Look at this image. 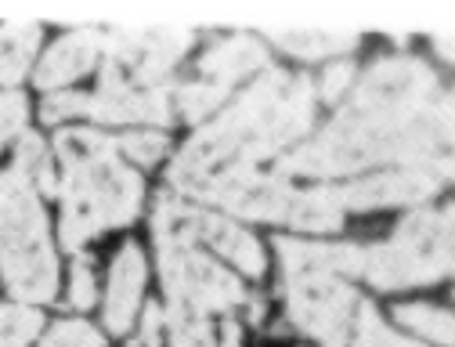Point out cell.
I'll return each instance as SVG.
<instances>
[{
	"mask_svg": "<svg viewBox=\"0 0 455 347\" xmlns=\"http://www.w3.org/2000/svg\"><path fill=\"white\" fill-rule=\"evenodd\" d=\"M267 66V51L260 40L235 33L217 40L199 62V77L174 84V112H181L188 124L203 120L206 112H213L239 80Z\"/></svg>",
	"mask_w": 455,
	"mask_h": 347,
	"instance_id": "cell-9",
	"label": "cell"
},
{
	"mask_svg": "<svg viewBox=\"0 0 455 347\" xmlns=\"http://www.w3.org/2000/svg\"><path fill=\"white\" fill-rule=\"evenodd\" d=\"M40 347H105V343H101V333L91 329L87 322H54L44 333Z\"/></svg>",
	"mask_w": 455,
	"mask_h": 347,
	"instance_id": "cell-23",
	"label": "cell"
},
{
	"mask_svg": "<svg viewBox=\"0 0 455 347\" xmlns=\"http://www.w3.org/2000/svg\"><path fill=\"white\" fill-rule=\"evenodd\" d=\"M192 199L224 206L250 221H286L293 189L290 182L275 170H250V174H224V178H210L188 192Z\"/></svg>",
	"mask_w": 455,
	"mask_h": 347,
	"instance_id": "cell-12",
	"label": "cell"
},
{
	"mask_svg": "<svg viewBox=\"0 0 455 347\" xmlns=\"http://www.w3.org/2000/svg\"><path fill=\"white\" fill-rule=\"evenodd\" d=\"M84 116L98 124H174V84L134 94H91L84 101Z\"/></svg>",
	"mask_w": 455,
	"mask_h": 347,
	"instance_id": "cell-13",
	"label": "cell"
},
{
	"mask_svg": "<svg viewBox=\"0 0 455 347\" xmlns=\"http://www.w3.org/2000/svg\"><path fill=\"white\" fill-rule=\"evenodd\" d=\"M101 54V33L98 29H76L66 33L62 40H54L47 47V54L40 58V69H36V87L54 94L69 84H76L80 77H87Z\"/></svg>",
	"mask_w": 455,
	"mask_h": 347,
	"instance_id": "cell-14",
	"label": "cell"
},
{
	"mask_svg": "<svg viewBox=\"0 0 455 347\" xmlns=\"http://www.w3.org/2000/svg\"><path fill=\"white\" fill-rule=\"evenodd\" d=\"M174 231V236L188 239V243H206L213 246L224 261H232L243 275L250 278H260L267 261H264V250L260 243L243 231L239 224H232L220 214H210L203 206H185L178 203L174 196H159V206H156V217H152V231Z\"/></svg>",
	"mask_w": 455,
	"mask_h": 347,
	"instance_id": "cell-10",
	"label": "cell"
},
{
	"mask_svg": "<svg viewBox=\"0 0 455 347\" xmlns=\"http://www.w3.org/2000/svg\"><path fill=\"white\" fill-rule=\"evenodd\" d=\"M451 271V214L416 210L397 224L394 239L362 246V275L379 289L427 286Z\"/></svg>",
	"mask_w": 455,
	"mask_h": 347,
	"instance_id": "cell-6",
	"label": "cell"
},
{
	"mask_svg": "<svg viewBox=\"0 0 455 347\" xmlns=\"http://www.w3.org/2000/svg\"><path fill=\"white\" fill-rule=\"evenodd\" d=\"M372 347H419V343H412V340H405V336L390 333V329L379 322V329H376V336H372Z\"/></svg>",
	"mask_w": 455,
	"mask_h": 347,
	"instance_id": "cell-31",
	"label": "cell"
},
{
	"mask_svg": "<svg viewBox=\"0 0 455 347\" xmlns=\"http://www.w3.org/2000/svg\"><path fill=\"white\" fill-rule=\"evenodd\" d=\"M267 36L297 58H329V54H344L358 44L355 33H336V29H286L275 26L267 29Z\"/></svg>",
	"mask_w": 455,
	"mask_h": 347,
	"instance_id": "cell-18",
	"label": "cell"
},
{
	"mask_svg": "<svg viewBox=\"0 0 455 347\" xmlns=\"http://www.w3.org/2000/svg\"><path fill=\"white\" fill-rule=\"evenodd\" d=\"M163 347H213L206 315L170 304L163 311Z\"/></svg>",
	"mask_w": 455,
	"mask_h": 347,
	"instance_id": "cell-19",
	"label": "cell"
},
{
	"mask_svg": "<svg viewBox=\"0 0 455 347\" xmlns=\"http://www.w3.org/2000/svg\"><path fill=\"white\" fill-rule=\"evenodd\" d=\"M66 166L62 185V243L80 250L105 228L131 224L141 210L145 185L120 159V141L94 127H69L54 138Z\"/></svg>",
	"mask_w": 455,
	"mask_h": 347,
	"instance_id": "cell-3",
	"label": "cell"
},
{
	"mask_svg": "<svg viewBox=\"0 0 455 347\" xmlns=\"http://www.w3.org/2000/svg\"><path fill=\"white\" fill-rule=\"evenodd\" d=\"M94 301H98V286H94V275H91V261L80 257L73 264V275H69V304L87 311V308H94Z\"/></svg>",
	"mask_w": 455,
	"mask_h": 347,
	"instance_id": "cell-28",
	"label": "cell"
},
{
	"mask_svg": "<svg viewBox=\"0 0 455 347\" xmlns=\"http://www.w3.org/2000/svg\"><path fill=\"white\" fill-rule=\"evenodd\" d=\"M156 250H159V275L174 308H192L199 315H210V311H232L246 301L243 282L220 264H213V257H206L196 243L156 228Z\"/></svg>",
	"mask_w": 455,
	"mask_h": 347,
	"instance_id": "cell-8",
	"label": "cell"
},
{
	"mask_svg": "<svg viewBox=\"0 0 455 347\" xmlns=\"http://www.w3.org/2000/svg\"><path fill=\"white\" fill-rule=\"evenodd\" d=\"M448 141L451 98L437 94V73L419 58L394 54L379 58L329 127L318 138L290 149L275 163V174L347 178L379 163L416 166L434 159Z\"/></svg>",
	"mask_w": 455,
	"mask_h": 347,
	"instance_id": "cell-1",
	"label": "cell"
},
{
	"mask_svg": "<svg viewBox=\"0 0 455 347\" xmlns=\"http://www.w3.org/2000/svg\"><path fill=\"white\" fill-rule=\"evenodd\" d=\"M451 163L434 156L427 163L416 166H397L376 178H362L351 185H339V199L344 210H379V206H419L427 199H434L441 192V185L448 182Z\"/></svg>",
	"mask_w": 455,
	"mask_h": 347,
	"instance_id": "cell-11",
	"label": "cell"
},
{
	"mask_svg": "<svg viewBox=\"0 0 455 347\" xmlns=\"http://www.w3.org/2000/svg\"><path fill=\"white\" fill-rule=\"evenodd\" d=\"M351 84H355V66L351 62H329V69L322 73V98H329V101H336L344 91H351Z\"/></svg>",
	"mask_w": 455,
	"mask_h": 347,
	"instance_id": "cell-29",
	"label": "cell"
},
{
	"mask_svg": "<svg viewBox=\"0 0 455 347\" xmlns=\"http://www.w3.org/2000/svg\"><path fill=\"white\" fill-rule=\"evenodd\" d=\"M26 120H29L26 94L22 91H4L0 94V149H4L15 134H22Z\"/></svg>",
	"mask_w": 455,
	"mask_h": 347,
	"instance_id": "cell-24",
	"label": "cell"
},
{
	"mask_svg": "<svg viewBox=\"0 0 455 347\" xmlns=\"http://www.w3.org/2000/svg\"><path fill=\"white\" fill-rule=\"evenodd\" d=\"M145 289V254L138 243H127L116 254V264L108 271V294H105V326L108 333H127Z\"/></svg>",
	"mask_w": 455,
	"mask_h": 347,
	"instance_id": "cell-15",
	"label": "cell"
},
{
	"mask_svg": "<svg viewBox=\"0 0 455 347\" xmlns=\"http://www.w3.org/2000/svg\"><path fill=\"white\" fill-rule=\"evenodd\" d=\"M437 51H441L444 58H451V40H448V36H437Z\"/></svg>",
	"mask_w": 455,
	"mask_h": 347,
	"instance_id": "cell-33",
	"label": "cell"
},
{
	"mask_svg": "<svg viewBox=\"0 0 455 347\" xmlns=\"http://www.w3.org/2000/svg\"><path fill=\"white\" fill-rule=\"evenodd\" d=\"M394 319L402 326H409V329H416L419 336L434 340V343L451 347V315L434 308V304H397Z\"/></svg>",
	"mask_w": 455,
	"mask_h": 347,
	"instance_id": "cell-21",
	"label": "cell"
},
{
	"mask_svg": "<svg viewBox=\"0 0 455 347\" xmlns=\"http://www.w3.org/2000/svg\"><path fill=\"white\" fill-rule=\"evenodd\" d=\"M379 329V315L372 304H362L358 315L351 319L347 333H339L336 340H329V347H372V336Z\"/></svg>",
	"mask_w": 455,
	"mask_h": 347,
	"instance_id": "cell-25",
	"label": "cell"
},
{
	"mask_svg": "<svg viewBox=\"0 0 455 347\" xmlns=\"http://www.w3.org/2000/svg\"><path fill=\"white\" fill-rule=\"evenodd\" d=\"M40 47V26L36 22H4L0 26V84L15 91L22 77L29 73V62Z\"/></svg>",
	"mask_w": 455,
	"mask_h": 347,
	"instance_id": "cell-17",
	"label": "cell"
},
{
	"mask_svg": "<svg viewBox=\"0 0 455 347\" xmlns=\"http://www.w3.org/2000/svg\"><path fill=\"white\" fill-rule=\"evenodd\" d=\"M40 315L26 304H8L0 308V347H26L40 333Z\"/></svg>",
	"mask_w": 455,
	"mask_h": 347,
	"instance_id": "cell-22",
	"label": "cell"
},
{
	"mask_svg": "<svg viewBox=\"0 0 455 347\" xmlns=\"http://www.w3.org/2000/svg\"><path fill=\"white\" fill-rule=\"evenodd\" d=\"M275 246L282 257L290 319L325 343L347 333L355 319V289L347 278L362 275V246L304 239H278Z\"/></svg>",
	"mask_w": 455,
	"mask_h": 347,
	"instance_id": "cell-4",
	"label": "cell"
},
{
	"mask_svg": "<svg viewBox=\"0 0 455 347\" xmlns=\"http://www.w3.org/2000/svg\"><path fill=\"white\" fill-rule=\"evenodd\" d=\"M84 101H87V94H80V91H54L40 105V120L62 124V120H73V116H84Z\"/></svg>",
	"mask_w": 455,
	"mask_h": 347,
	"instance_id": "cell-27",
	"label": "cell"
},
{
	"mask_svg": "<svg viewBox=\"0 0 455 347\" xmlns=\"http://www.w3.org/2000/svg\"><path fill=\"white\" fill-rule=\"evenodd\" d=\"M116 141H120V156H131L138 163H156L166 152V138L156 134V131H131Z\"/></svg>",
	"mask_w": 455,
	"mask_h": 347,
	"instance_id": "cell-26",
	"label": "cell"
},
{
	"mask_svg": "<svg viewBox=\"0 0 455 347\" xmlns=\"http://www.w3.org/2000/svg\"><path fill=\"white\" fill-rule=\"evenodd\" d=\"M145 347H163V308H145Z\"/></svg>",
	"mask_w": 455,
	"mask_h": 347,
	"instance_id": "cell-30",
	"label": "cell"
},
{
	"mask_svg": "<svg viewBox=\"0 0 455 347\" xmlns=\"http://www.w3.org/2000/svg\"><path fill=\"white\" fill-rule=\"evenodd\" d=\"M344 199H339V185H318L307 192H293L286 221L300 231H336L344 224Z\"/></svg>",
	"mask_w": 455,
	"mask_h": 347,
	"instance_id": "cell-16",
	"label": "cell"
},
{
	"mask_svg": "<svg viewBox=\"0 0 455 347\" xmlns=\"http://www.w3.org/2000/svg\"><path fill=\"white\" fill-rule=\"evenodd\" d=\"M15 170L22 178L40 189L44 196H54L59 192V182H54V166H51V156H47V145L40 141V134H22L19 149H15Z\"/></svg>",
	"mask_w": 455,
	"mask_h": 347,
	"instance_id": "cell-20",
	"label": "cell"
},
{
	"mask_svg": "<svg viewBox=\"0 0 455 347\" xmlns=\"http://www.w3.org/2000/svg\"><path fill=\"white\" fill-rule=\"evenodd\" d=\"M220 347H243V343H239V326H235V322H228V326H224V340H220Z\"/></svg>",
	"mask_w": 455,
	"mask_h": 347,
	"instance_id": "cell-32",
	"label": "cell"
},
{
	"mask_svg": "<svg viewBox=\"0 0 455 347\" xmlns=\"http://www.w3.org/2000/svg\"><path fill=\"white\" fill-rule=\"evenodd\" d=\"M0 271L26 304H47L59 294V261L47 239L44 206L15 166L0 170Z\"/></svg>",
	"mask_w": 455,
	"mask_h": 347,
	"instance_id": "cell-5",
	"label": "cell"
},
{
	"mask_svg": "<svg viewBox=\"0 0 455 347\" xmlns=\"http://www.w3.org/2000/svg\"><path fill=\"white\" fill-rule=\"evenodd\" d=\"M196 44L188 26H120L101 36L98 94H134L170 84L174 62Z\"/></svg>",
	"mask_w": 455,
	"mask_h": 347,
	"instance_id": "cell-7",
	"label": "cell"
},
{
	"mask_svg": "<svg viewBox=\"0 0 455 347\" xmlns=\"http://www.w3.org/2000/svg\"><path fill=\"white\" fill-rule=\"evenodd\" d=\"M315 120V84L286 69H267L253 80L235 105L213 124L192 134V141L170 163V185L188 196L196 185L224 174H250L297 145Z\"/></svg>",
	"mask_w": 455,
	"mask_h": 347,
	"instance_id": "cell-2",
	"label": "cell"
}]
</instances>
